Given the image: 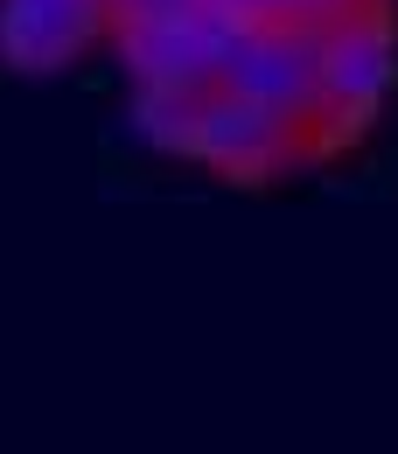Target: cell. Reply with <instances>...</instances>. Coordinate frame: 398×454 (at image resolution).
Here are the masks:
<instances>
[{
    "label": "cell",
    "mask_w": 398,
    "mask_h": 454,
    "mask_svg": "<svg viewBox=\"0 0 398 454\" xmlns=\"http://www.w3.org/2000/svg\"><path fill=\"white\" fill-rule=\"evenodd\" d=\"M252 14L230 0H168L147 14H113V43L133 84H175V91H210L224 77L230 43L245 35Z\"/></svg>",
    "instance_id": "cell-1"
},
{
    "label": "cell",
    "mask_w": 398,
    "mask_h": 454,
    "mask_svg": "<svg viewBox=\"0 0 398 454\" xmlns=\"http://www.w3.org/2000/svg\"><path fill=\"white\" fill-rule=\"evenodd\" d=\"M322 154V133L300 126V119H280L252 98H238L224 84L203 91V113H196V140H189V161L196 168H217L230 182H266V175H286L293 161Z\"/></svg>",
    "instance_id": "cell-2"
},
{
    "label": "cell",
    "mask_w": 398,
    "mask_h": 454,
    "mask_svg": "<svg viewBox=\"0 0 398 454\" xmlns=\"http://www.w3.org/2000/svg\"><path fill=\"white\" fill-rule=\"evenodd\" d=\"M224 91L266 106L280 119H300L322 133L329 147V113H322V63H315V28L300 21H245V35L230 43L224 57Z\"/></svg>",
    "instance_id": "cell-3"
},
{
    "label": "cell",
    "mask_w": 398,
    "mask_h": 454,
    "mask_svg": "<svg viewBox=\"0 0 398 454\" xmlns=\"http://www.w3.org/2000/svg\"><path fill=\"white\" fill-rule=\"evenodd\" d=\"M315 63H322V113H329V126L356 133L398 84L392 14L385 7H363V14H342L329 28H315Z\"/></svg>",
    "instance_id": "cell-4"
},
{
    "label": "cell",
    "mask_w": 398,
    "mask_h": 454,
    "mask_svg": "<svg viewBox=\"0 0 398 454\" xmlns=\"http://www.w3.org/2000/svg\"><path fill=\"white\" fill-rule=\"evenodd\" d=\"M113 35V0H0V57L14 70H63Z\"/></svg>",
    "instance_id": "cell-5"
},
{
    "label": "cell",
    "mask_w": 398,
    "mask_h": 454,
    "mask_svg": "<svg viewBox=\"0 0 398 454\" xmlns=\"http://www.w3.org/2000/svg\"><path fill=\"white\" fill-rule=\"evenodd\" d=\"M196 113H203V91H175V84H133V133L161 154L189 161V140H196Z\"/></svg>",
    "instance_id": "cell-6"
}]
</instances>
